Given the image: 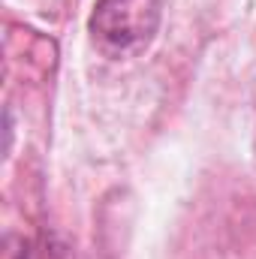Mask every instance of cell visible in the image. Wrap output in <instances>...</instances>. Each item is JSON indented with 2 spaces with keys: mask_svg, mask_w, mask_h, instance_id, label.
Here are the masks:
<instances>
[{
  "mask_svg": "<svg viewBox=\"0 0 256 259\" xmlns=\"http://www.w3.org/2000/svg\"><path fill=\"white\" fill-rule=\"evenodd\" d=\"M160 27V0H97L91 36L109 58L142 52Z\"/></svg>",
  "mask_w": 256,
  "mask_h": 259,
  "instance_id": "obj_1",
  "label": "cell"
}]
</instances>
